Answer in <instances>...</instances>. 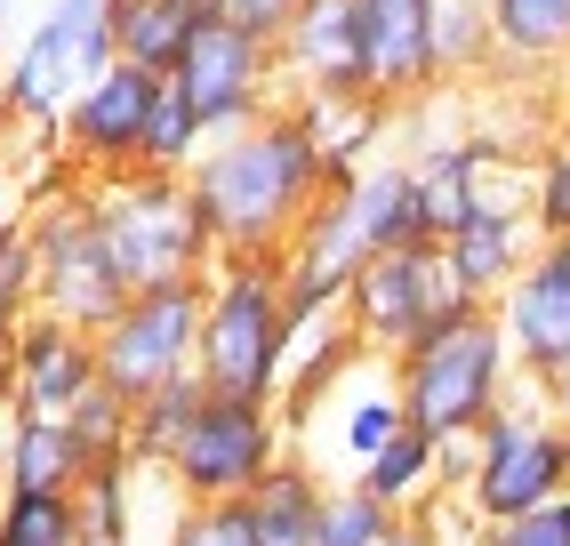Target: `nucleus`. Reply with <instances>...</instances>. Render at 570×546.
I'll use <instances>...</instances> for the list:
<instances>
[{
    "label": "nucleus",
    "instance_id": "obj_1",
    "mask_svg": "<svg viewBox=\"0 0 570 546\" xmlns=\"http://www.w3.org/2000/svg\"><path fill=\"white\" fill-rule=\"evenodd\" d=\"M185 185H194V202L217 233V257H289V242L322 209V193H337L330 153L297 121V105H274L265 121L234 137H209Z\"/></svg>",
    "mask_w": 570,
    "mask_h": 546
},
{
    "label": "nucleus",
    "instance_id": "obj_2",
    "mask_svg": "<svg viewBox=\"0 0 570 546\" xmlns=\"http://www.w3.org/2000/svg\"><path fill=\"white\" fill-rule=\"evenodd\" d=\"M514 338L499 322V305L466 298L459 314H442L426 338L394 362V386H402V410L410 426H426L434 442H474L490 418L514 402Z\"/></svg>",
    "mask_w": 570,
    "mask_h": 546
},
{
    "label": "nucleus",
    "instance_id": "obj_3",
    "mask_svg": "<svg viewBox=\"0 0 570 546\" xmlns=\"http://www.w3.org/2000/svg\"><path fill=\"white\" fill-rule=\"evenodd\" d=\"M289 345H297V314H289L282 257H217L209 322H202V386L234 402H282Z\"/></svg>",
    "mask_w": 570,
    "mask_h": 546
},
{
    "label": "nucleus",
    "instance_id": "obj_4",
    "mask_svg": "<svg viewBox=\"0 0 570 546\" xmlns=\"http://www.w3.org/2000/svg\"><path fill=\"white\" fill-rule=\"evenodd\" d=\"M89 217L105 233L112 265L129 290H161V282H209L217 273V233L194 202V185L169 169H137V177H97L89 185Z\"/></svg>",
    "mask_w": 570,
    "mask_h": 546
},
{
    "label": "nucleus",
    "instance_id": "obj_5",
    "mask_svg": "<svg viewBox=\"0 0 570 546\" xmlns=\"http://www.w3.org/2000/svg\"><path fill=\"white\" fill-rule=\"evenodd\" d=\"M112 65H121V49H112V0H49L32 17V32L17 41L9 72H0V113L32 121V129H57L72 113V97L89 81H105Z\"/></svg>",
    "mask_w": 570,
    "mask_h": 546
},
{
    "label": "nucleus",
    "instance_id": "obj_6",
    "mask_svg": "<svg viewBox=\"0 0 570 546\" xmlns=\"http://www.w3.org/2000/svg\"><path fill=\"white\" fill-rule=\"evenodd\" d=\"M554 498H570V435L554 426L547 394L507 402L466 442V515L482 530H499V523H522Z\"/></svg>",
    "mask_w": 570,
    "mask_h": 546
},
{
    "label": "nucleus",
    "instance_id": "obj_7",
    "mask_svg": "<svg viewBox=\"0 0 570 546\" xmlns=\"http://www.w3.org/2000/svg\"><path fill=\"white\" fill-rule=\"evenodd\" d=\"M202 322H209V282H161L137 290L121 314L97 330V362L112 394H161L177 378H202Z\"/></svg>",
    "mask_w": 570,
    "mask_h": 546
},
{
    "label": "nucleus",
    "instance_id": "obj_8",
    "mask_svg": "<svg viewBox=\"0 0 570 546\" xmlns=\"http://www.w3.org/2000/svg\"><path fill=\"white\" fill-rule=\"evenodd\" d=\"M282 458H289L282 410H274V402H234V394H217V386H209V402L194 410L185 442L169 450L161 482H169L185 506H202V498H249Z\"/></svg>",
    "mask_w": 570,
    "mask_h": 546
},
{
    "label": "nucleus",
    "instance_id": "obj_9",
    "mask_svg": "<svg viewBox=\"0 0 570 546\" xmlns=\"http://www.w3.org/2000/svg\"><path fill=\"white\" fill-rule=\"evenodd\" d=\"M466 290L450 282V257L442 242H417V250H377L362 273H354V290H346V322L354 338L370 345L377 362H402L417 338H426L442 314H459Z\"/></svg>",
    "mask_w": 570,
    "mask_h": 546
},
{
    "label": "nucleus",
    "instance_id": "obj_10",
    "mask_svg": "<svg viewBox=\"0 0 570 546\" xmlns=\"http://www.w3.org/2000/svg\"><path fill=\"white\" fill-rule=\"evenodd\" d=\"M32 250H41V314L89 330V338L137 298L121 282V265H112L97 217H89V185L81 193H57V202L32 217Z\"/></svg>",
    "mask_w": 570,
    "mask_h": 546
},
{
    "label": "nucleus",
    "instance_id": "obj_11",
    "mask_svg": "<svg viewBox=\"0 0 570 546\" xmlns=\"http://www.w3.org/2000/svg\"><path fill=\"white\" fill-rule=\"evenodd\" d=\"M169 81H177L185 105L209 121V137H234V129H249V121L274 113L282 57H274V41H257V32H242L234 17H217L202 41L185 49V65L169 72Z\"/></svg>",
    "mask_w": 570,
    "mask_h": 546
},
{
    "label": "nucleus",
    "instance_id": "obj_12",
    "mask_svg": "<svg viewBox=\"0 0 570 546\" xmlns=\"http://www.w3.org/2000/svg\"><path fill=\"white\" fill-rule=\"evenodd\" d=\"M169 89V72H145V65H112L105 81H89L72 97V113L57 121L72 169L97 177H137L145 169V129H154V105Z\"/></svg>",
    "mask_w": 570,
    "mask_h": 546
},
{
    "label": "nucleus",
    "instance_id": "obj_13",
    "mask_svg": "<svg viewBox=\"0 0 570 546\" xmlns=\"http://www.w3.org/2000/svg\"><path fill=\"white\" fill-rule=\"evenodd\" d=\"M289 97H377L370 89V41H362V0H306L274 41Z\"/></svg>",
    "mask_w": 570,
    "mask_h": 546
},
{
    "label": "nucleus",
    "instance_id": "obj_14",
    "mask_svg": "<svg viewBox=\"0 0 570 546\" xmlns=\"http://www.w3.org/2000/svg\"><path fill=\"white\" fill-rule=\"evenodd\" d=\"M97 386H105V362H97V338L89 330H72L57 314H24L17 322V338H9L17 418H72Z\"/></svg>",
    "mask_w": 570,
    "mask_h": 546
},
{
    "label": "nucleus",
    "instance_id": "obj_15",
    "mask_svg": "<svg viewBox=\"0 0 570 546\" xmlns=\"http://www.w3.org/2000/svg\"><path fill=\"white\" fill-rule=\"evenodd\" d=\"M499 322L514 338L522 378H554L570 362V242H539V257L499 298Z\"/></svg>",
    "mask_w": 570,
    "mask_h": 546
},
{
    "label": "nucleus",
    "instance_id": "obj_16",
    "mask_svg": "<svg viewBox=\"0 0 570 546\" xmlns=\"http://www.w3.org/2000/svg\"><path fill=\"white\" fill-rule=\"evenodd\" d=\"M539 217L530 209H514V202H499V193H490V202L450 233L442 242V257H450V282H459L466 298H482V305H499L507 290H514V273L539 257Z\"/></svg>",
    "mask_w": 570,
    "mask_h": 546
},
{
    "label": "nucleus",
    "instance_id": "obj_17",
    "mask_svg": "<svg viewBox=\"0 0 570 546\" xmlns=\"http://www.w3.org/2000/svg\"><path fill=\"white\" fill-rule=\"evenodd\" d=\"M362 41H370V89L377 105L434 89V0H362Z\"/></svg>",
    "mask_w": 570,
    "mask_h": 546
},
{
    "label": "nucleus",
    "instance_id": "obj_18",
    "mask_svg": "<svg viewBox=\"0 0 570 546\" xmlns=\"http://www.w3.org/2000/svg\"><path fill=\"white\" fill-rule=\"evenodd\" d=\"M490 169H499V145H482V137H434V145L410 153V177H417L434 242H450V233L490 202Z\"/></svg>",
    "mask_w": 570,
    "mask_h": 546
},
{
    "label": "nucleus",
    "instance_id": "obj_19",
    "mask_svg": "<svg viewBox=\"0 0 570 546\" xmlns=\"http://www.w3.org/2000/svg\"><path fill=\"white\" fill-rule=\"evenodd\" d=\"M97 450L81 442V426L72 418H9V435H0V490H72L97 475Z\"/></svg>",
    "mask_w": 570,
    "mask_h": 546
},
{
    "label": "nucleus",
    "instance_id": "obj_20",
    "mask_svg": "<svg viewBox=\"0 0 570 546\" xmlns=\"http://www.w3.org/2000/svg\"><path fill=\"white\" fill-rule=\"evenodd\" d=\"M209 25H217V0H112V49H121V65H145V72H177Z\"/></svg>",
    "mask_w": 570,
    "mask_h": 546
},
{
    "label": "nucleus",
    "instance_id": "obj_21",
    "mask_svg": "<svg viewBox=\"0 0 570 546\" xmlns=\"http://www.w3.org/2000/svg\"><path fill=\"white\" fill-rule=\"evenodd\" d=\"M442 466H450V442H434L426 426H402V435L377 450L370 466H354V482H362L370 498H386L394 515H434V506L450 498Z\"/></svg>",
    "mask_w": 570,
    "mask_h": 546
},
{
    "label": "nucleus",
    "instance_id": "obj_22",
    "mask_svg": "<svg viewBox=\"0 0 570 546\" xmlns=\"http://www.w3.org/2000/svg\"><path fill=\"white\" fill-rule=\"evenodd\" d=\"M322 506H330V475L314 458H282L274 475L249 490V523H257V546H322Z\"/></svg>",
    "mask_w": 570,
    "mask_h": 546
},
{
    "label": "nucleus",
    "instance_id": "obj_23",
    "mask_svg": "<svg viewBox=\"0 0 570 546\" xmlns=\"http://www.w3.org/2000/svg\"><path fill=\"white\" fill-rule=\"evenodd\" d=\"M354 209H362V225H370L377 250H417V242H434L410 162H370V169L354 177Z\"/></svg>",
    "mask_w": 570,
    "mask_h": 546
},
{
    "label": "nucleus",
    "instance_id": "obj_24",
    "mask_svg": "<svg viewBox=\"0 0 570 546\" xmlns=\"http://www.w3.org/2000/svg\"><path fill=\"white\" fill-rule=\"evenodd\" d=\"M410 426V410H402V386H394V362H362V386L346 394V410H337V458L346 466H370L377 450H386L394 435Z\"/></svg>",
    "mask_w": 570,
    "mask_h": 546
},
{
    "label": "nucleus",
    "instance_id": "obj_25",
    "mask_svg": "<svg viewBox=\"0 0 570 546\" xmlns=\"http://www.w3.org/2000/svg\"><path fill=\"white\" fill-rule=\"evenodd\" d=\"M490 25H499V57L514 65L570 57V0H490Z\"/></svg>",
    "mask_w": 570,
    "mask_h": 546
},
{
    "label": "nucleus",
    "instance_id": "obj_26",
    "mask_svg": "<svg viewBox=\"0 0 570 546\" xmlns=\"http://www.w3.org/2000/svg\"><path fill=\"white\" fill-rule=\"evenodd\" d=\"M137 482H145L137 458H105L81 482V546H137V515H129Z\"/></svg>",
    "mask_w": 570,
    "mask_h": 546
},
{
    "label": "nucleus",
    "instance_id": "obj_27",
    "mask_svg": "<svg viewBox=\"0 0 570 546\" xmlns=\"http://www.w3.org/2000/svg\"><path fill=\"white\" fill-rule=\"evenodd\" d=\"M0 546H81L72 490H0Z\"/></svg>",
    "mask_w": 570,
    "mask_h": 546
},
{
    "label": "nucleus",
    "instance_id": "obj_28",
    "mask_svg": "<svg viewBox=\"0 0 570 546\" xmlns=\"http://www.w3.org/2000/svg\"><path fill=\"white\" fill-rule=\"evenodd\" d=\"M202 402H209V386H202V378H177V386H161V394H145V402H137V442H129V458L161 475L169 450L185 442V426H194Z\"/></svg>",
    "mask_w": 570,
    "mask_h": 546
},
{
    "label": "nucleus",
    "instance_id": "obj_29",
    "mask_svg": "<svg viewBox=\"0 0 570 546\" xmlns=\"http://www.w3.org/2000/svg\"><path fill=\"white\" fill-rule=\"evenodd\" d=\"M499 57L490 0H434V72H482Z\"/></svg>",
    "mask_w": 570,
    "mask_h": 546
},
{
    "label": "nucleus",
    "instance_id": "obj_30",
    "mask_svg": "<svg viewBox=\"0 0 570 546\" xmlns=\"http://www.w3.org/2000/svg\"><path fill=\"white\" fill-rule=\"evenodd\" d=\"M209 153V121L194 105H185V89L169 81L161 105H154V129H145V169H169V177H194V162Z\"/></svg>",
    "mask_w": 570,
    "mask_h": 546
},
{
    "label": "nucleus",
    "instance_id": "obj_31",
    "mask_svg": "<svg viewBox=\"0 0 570 546\" xmlns=\"http://www.w3.org/2000/svg\"><path fill=\"white\" fill-rule=\"evenodd\" d=\"M402 515L386 498H370L354 475L346 482H330V506H322V546H386V530H394Z\"/></svg>",
    "mask_w": 570,
    "mask_h": 546
},
{
    "label": "nucleus",
    "instance_id": "obj_32",
    "mask_svg": "<svg viewBox=\"0 0 570 546\" xmlns=\"http://www.w3.org/2000/svg\"><path fill=\"white\" fill-rule=\"evenodd\" d=\"M41 314V250H32V225H0V322Z\"/></svg>",
    "mask_w": 570,
    "mask_h": 546
},
{
    "label": "nucleus",
    "instance_id": "obj_33",
    "mask_svg": "<svg viewBox=\"0 0 570 546\" xmlns=\"http://www.w3.org/2000/svg\"><path fill=\"white\" fill-rule=\"evenodd\" d=\"M169 546H257L249 498H202V506H177Z\"/></svg>",
    "mask_w": 570,
    "mask_h": 546
},
{
    "label": "nucleus",
    "instance_id": "obj_34",
    "mask_svg": "<svg viewBox=\"0 0 570 546\" xmlns=\"http://www.w3.org/2000/svg\"><path fill=\"white\" fill-rule=\"evenodd\" d=\"M530 217H539L547 242H570V129L539 153V177H530Z\"/></svg>",
    "mask_w": 570,
    "mask_h": 546
},
{
    "label": "nucleus",
    "instance_id": "obj_35",
    "mask_svg": "<svg viewBox=\"0 0 570 546\" xmlns=\"http://www.w3.org/2000/svg\"><path fill=\"white\" fill-rule=\"evenodd\" d=\"M72 426H81V442H89L97 458H129V442H137V402L112 394V386H97V394L72 410Z\"/></svg>",
    "mask_w": 570,
    "mask_h": 546
},
{
    "label": "nucleus",
    "instance_id": "obj_36",
    "mask_svg": "<svg viewBox=\"0 0 570 546\" xmlns=\"http://www.w3.org/2000/svg\"><path fill=\"white\" fill-rule=\"evenodd\" d=\"M490 546H570V498L539 506V515H522V523H499V530H482Z\"/></svg>",
    "mask_w": 570,
    "mask_h": 546
},
{
    "label": "nucleus",
    "instance_id": "obj_37",
    "mask_svg": "<svg viewBox=\"0 0 570 546\" xmlns=\"http://www.w3.org/2000/svg\"><path fill=\"white\" fill-rule=\"evenodd\" d=\"M297 9H306V0H217V17H234L242 32H257V41H282Z\"/></svg>",
    "mask_w": 570,
    "mask_h": 546
},
{
    "label": "nucleus",
    "instance_id": "obj_38",
    "mask_svg": "<svg viewBox=\"0 0 570 546\" xmlns=\"http://www.w3.org/2000/svg\"><path fill=\"white\" fill-rule=\"evenodd\" d=\"M386 546H450V538H442V506H434V515H402V523L386 530Z\"/></svg>",
    "mask_w": 570,
    "mask_h": 546
},
{
    "label": "nucleus",
    "instance_id": "obj_39",
    "mask_svg": "<svg viewBox=\"0 0 570 546\" xmlns=\"http://www.w3.org/2000/svg\"><path fill=\"white\" fill-rule=\"evenodd\" d=\"M539 394H547V410H554V426L570 435V362L554 370V378H539Z\"/></svg>",
    "mask_w": 570,
    "mask_h": 546
},
{
    "label": "nucleus",
    "instance_id": "obj_40",
    "mask_svg": "<svg viewBox=\"0 0 570 546\" xmlns=\"http://www.w3.org/2000/svg\"><path fill=\"white\" fill-rule=\"evenodd\" d=\"M450 546H490V538H482V523H466V530H459V538H450Z\"/></svg>",
    "mask_w": 570,
    "mask_h": 546
},
{
    "label": "nucleus",
    "instance_id": "obj_41",
    "mask_svg": "<svg viewBox=\"0 0 570 546\" xmlns=\"http://www.w3.org/2000/svg\"><path fill=\"white\" fill-rule=\"evenodd\" d=\"M0 217H9V162H0Z\"/></svg>",
    "mask_w": 570,
    "mask_h": 546
},
{
    "label": "nucleus",
    "instance_id": "obj_42",
    "mask_svg": "<svg viewBox=\"0 0 570 546\" xmlns=\"http://www.w3.org/2000/svg\"><path fill=\"white\" fill-rule=\"evenodd\" d=\"M9 9H17V0H0V25H9Z\"/></svg>",
    "mask_w": 570,
    "mask_h": 546
}]
</instances>
